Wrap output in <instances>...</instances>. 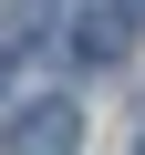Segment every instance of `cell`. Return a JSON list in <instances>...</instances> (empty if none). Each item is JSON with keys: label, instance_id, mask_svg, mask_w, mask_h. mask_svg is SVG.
<instances>
[{"label": "cell", "instance_id": "cell-1", "mask_svg": "<svg viewBox=\"0 0 145 155\" xmlns=\"http://www.w3.org/2000/svg\"><path fill=\"white\" fill-rule=\"evenodd\" d=\"M11 155H83V114H72L62 93H52V104H31V114L11 124Z\"/></svg>", "mask_w": 145, "mask_h": 155}, {"label": "cell", "instance_id": "cell-2", "mask_svg": "<svg viewBox=\"0 0 145 155\" xmlns=\"http://www.w3.org/2000/svg\"><path fill=\"white\" fill-rule=\"evenodd\" d=\"M72 52H83V62H124L135 52V11H124V0H93V11L72 21Z\"/></svg>", "mask_w": 145, "mask_h": 155}, {"label": "cell", "instance_id": "cell-3", "mask_svg": "<svg viewBox=\"0 0 145 155\" xmlns=\"http://www.w3.org/2000/svg\"><path fill=\"white\" fill-rule=\"evenodd\" d=\"M0 93H11V62H0Z\"/></svg>", "mask_w": 145, "mask_h": 155}]
</instances>
